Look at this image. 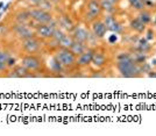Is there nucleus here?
<instances>
[{"instance_id":"obj_1","label":"nucleus","mask_w":156,"mask_h":136,"mask_svg":"<svg viewBox=\"0 0 156 136\" xmlns=\"http://www.w3.org/2000/svg\"><path fill=\"white\" fill-rule=\"evenodd\" d=\"M113 66L118 75L122 78H141L143 75L140 71V66L134 62L133 57L114 61Z\"/></svg>"},{"instance_id":"obj_2","label":"nucleus","mask_w":156,"mask_h":136,"mask_svg":"<svg viewBox=\"0 0 156 136\" xmlns=\"http://www.w3.org/2000/svg\"><path fill=\"white\" fill-rule=\"evenodd\" d=\"M21 64L23 65L28 71L39 75V77L42 76L41 72L44 71V66H46L42 57H40L35 54H26L21 58Z\"/></svg>"},{"instance_id":"obj_3","label":"nucleus","mask_w":156,"mask_h":136,"mask_svg":"<svg viewBox=\"0 0 156 136\" xmlns=\"http://www.w3.org/2000/svg\"><path fill=\"white\" fill-rule=\"evenodd\" d=\"M54 56L57 58V61L65 69H72V68L77 66V56L69 48L57 47L54 51Z\"/></svg>"},{"instance_id":"obj_4","label":"nucleus","mask_w":156,"mask_h":136,"mask_svg":"<svg viewBox=\"0 0 156 136\" xmlns=\"http://www.w3.org/2000/svg\"><path fill=\"white\" fill-rule=\"evenodd\" d=\"M103 20H104L108 32L114 33L117 35H125L126 34V26L118 19L117 14H106L103 18Z\"/></svg>"},{"instance_id":"obj_5","label":"nucleus","mask_w":156,"mask_h":136,"mask_svg":"<svg viewBox=\"0 0 156 136\" xmlns=\"http://www.w3.org/2000/svg\"><path fill=\"white\" fill-rule=\"evenodd\" d=\"M29 11L30 14V19L32 21H34L36 25H42V23H49L52 22L55 18H54V14L50 11H46V9H42L40 7H33Z\"/></svg>"},{"instance_id":"obj_6","label":"nucleus","mask_w":156,"mask_h":136,"mask_svg":"<svg viewBox=\"0 0 156 136\" xmlns=\"http://www.w3.org/2000/svg\"><path fill=\"white\" fill-rule=\"evenodd\" d=\"M103 9L99 4V0H89L86 4V9L84 13V19L87 23H91L94 20L99 19L103 15Z\"/></svg>"},{"instance_id":"obj_7","label":"nucleus","mask_w":156,"mask_h":136,"mask_svg":"<svg viewBox=\"0 0 156 136\" xmlns=\"http://www.w3.org/2000/svg\"><path fill=\"white\" fill-rule=\"evenodd\" d=\"M58 27L57 20L55 19L52 22L49 23H42V25H36L35 27V35L41 40H51L52 35L55 33V29Z\"/></svg>"},{"instance_id":"obj_8","label":"nucleus","mask_w":156,"mask_h":136,"mask_svg":"<svg viewBox=\"0 0 156 136\" xmlns=\"http://www.w3.org/2000/svg\"><path fill=\"white\" fill-rule=\"evenodd\" d=\"M42 45H43V40H41L37 36H33L21 41V48L26 54H37L41 51Z\"/></svg>"},{"instance_id":"obj_9","label":"nucleus","mask_w":156,"mask_h":136,"mask_svg":"<svg viewBox=\"0 0 156 136\" xmlns=\"http://www.w3.org/2000/svg\"><path fill=\"white\" fill-rule=\"evenodd\" d=\"M13 33L15 35V37H18L20 41H23L33 36H36L35 35V28H32L29 25H20V23H15L13 27Z\"/></svg>"},{"instance_id":"obj_10","label":"nucleus","mask_w":156,"mask_h":136,"mask_svg":"<svg viewBox=\"0 0 156 136\" xmlns=\"http://www.w3.org/2000/svg\"><path fill=\"white\" fill-rule=\"evenodd\" d=\"M6 77H8V78H32V77H39V75L28 71L23 65L20 64V65H15V66H13L12 69H9L6 73Z\"/></svg>"},{"instance_id":"obj_11","label":"nucleus","mask_w":156,"mask_h":136,"mask_svg":"<svg viewBox=\"0 0 156 136\" xmlns=\"http://www.w3.org/2000/svg\"><path fill=\"white\" fill-rule=\"evenodd\" d=\"M107 63H108V58H107V55H106L104 49L96 48L91 65H93V68H96L97 70H101V69H105L107 66Z\"/></svg>"},{"instance_id":"obj_12","label":"nucleus","mask_w":156,"mask_h":136,"mask_svg":"<svg viewBox=\"0 0 156 136\" xmlns=\"http://www.w3.org/2000/svg\"><path fill=\"white\" fill-rule=\"evenodd\" d=\"M94 51H96V47H89L83 54L77 56V66L79 69H85L91 65Z\"/></svg>"},{"instance_id":"obj_13","label":"nucleus","mask_w":156,"mask_h":136,"mask_svg":"<svg viewBox=\"0 0 156 136\" xmlns=\"http://www.w3.org/2000/svg\"><path fill=\"white\" fill-rule=\"evenodd\" d=\"M72 35V37L75 41H78V42H82V43H86L89 44V41H90V36H91V30L86 29L84 27L80 26H76L75 29L70 33ZM90 47V45H89Z\"/></svg>"},{"instance_id":"obj_14","label":"nucleus","mask_w":156,"mask_h":136,"mask_svg":"<svg viewBox=\"0 0 156 136\" xmlns=\"http://www.w3.org/2000/svg\"><path fill=\"white\" fill-rule=\"evenodd\" d=\"M107 32H108L107 27H106L104 20L101 19V18H99V19L94 20L93 22H91V33L98 40L104 39Z\"/></svg>"},{"instance_id":"obj_15","label":"nucleus","mask_w":156,"mask_h":136,"mask_svg":"<svg viewBox=\"0 0 156 136\" xmlns=\"http://www.w3.org/2000/svg\"><path fill=\"white\" fill-rule=\"evenodd\" d=\"M127 28L129 29L130 32L135 33V34L143 35V34H144V32H146V29H147V26H146L144 23H142V22L139 20V18L135 15V16H133V18L129 20Z\"/></svg>"},{"instance_id":"obj_16","label":"nucleus","mask_w":156,"mask_h":136,"mask_svg":"<svg viewBox=\"0 0 156 136\" xmlns=\"http://www.w3.org/2000/svg\"><path fill=\"white\" fill-rule=\"evenodd\" d=\"M14 22L20 23V25H30L32 19H30V14L28 9H21L19 12H16L14 15Z\"/></svg>"},{"instance_id":"obj_17","label":"nucleus","mask_w":156,"mask_h":136,"mask_svg":"<svg viewBox=\"0 0 156 136\" xmlns=\"http://www.w3.org/2000/svg\"><path fill=\"white\" fill-rule=\"evenodd\" d=\"M49 63H50V64H49L50 72H52L55 76H64V72H65L66 69H65L64 66L59 63L55 56H52L51 61H50Z\"/></svg>"},{"instance_id":"obj_18","label":"nucleus","mask_w":156,"mask_h":136,"mask_svg":"<svg viewBox=\"0 0 156 136\" xmlns=\"http://www.w3.org/2000/svg\"><path fill=\"white\" fill-rule=\"evenodd\" d=\"M136 16L142 23H144L146 26L148 27L151 25V21H153V18H154V13H153V11L144 8L142 11L136 12Z\"/></svg>"},{"instance_id":"obj_19","label":"nucleus","mask_w":156,"mask_h":136,"mask_svg":"<svg viewBox=\"0 0 156 136\" xmlns=\"http://www.w3.org/2000/svg\"><path fill=\"white\" fill-rule=\"evenodd\" d=\"M57 25L61 29H63L65 33H71L73 29H75V23L72 22V20L69 18V16H61L58 20H57Z\"/></svg>"},{"instance_id":"obj_20","label":"nucleus","mask_w":156,"mask_h":136,"mask_svg":"<svg viewBox=\"0 0 156 136\" xmlns=\"http://www.w3.org/2000/svg\"><path fill=\"white\" fill-rule=\"evenodd\" d=\"M99 4L101 6L103 12L106 14H118V7L117 5L112 4L110 0H99Z\"/></svg>"},{"instance_id":"obj_21","label":"nucleus","mask_w":156,"mask_h":136,"mask_svg":"<svg viewBox=\"0 0 156 136\" xmlns=\"http://www.w3.org/2000/svg\"><path fill=\"white\" fill-rule=\"evenodd\" d=\"M11 54L5 51V50H0V72H7L8 71V58H9Z\"/></svg>"},{"instance_id":"obj_22","label":"nucleus","mask_w":156,"mask_h":136,"mask_svg":"<svg viewBox=\"0 0 156 136\" xmlns=\"http://www.w3.org/2000/svg\"><path fill=\"white\" fill-rule=\"evenodd\" d=\"M87 48H89V44L82 43V42H78V41H75V42L72 43L71 47H70V50H71L76 56H79V55L83 54Z\"/></svg>"},{"instance_id":"obj_23","label":"nucleus","mask_w":156,"mask_h":136,"mask_svg":"<svg viewBox=\"0 0 156 136\" xmlns=\"http://www.w3.org/2000/svg\"><path fill=\"white\" fill-rule=\"evenodd\" d=\"M127 2H128V6L130 7V9L134 11L135 13L146 8L144 7V0H127Z\"/></svg>"},{"instance_id":"obj_24","label":"nucleus","mask_w":156,"mask_h":136,"mask_svg":"<svg viewBox=\"0 0 156 136\" xmlns=\"http://www.w3.org/2000/svg\"><path fill=\"white\" fill-rule=\"evenodd\" d=\"M73 42H75V40H73L71 34H70V33H65V35L62 37V40L59 41L58 47H62V48H69V49H70V47L72 45Z\"/></svg>"},{"instance_id":"obj_25","label":"nucleus","mask_w":156,"mask_h":136,"mask_svg":"<svg viewBox=\"0 0 156 136\" xmlns=\"http://www.w3.org/2000/svg\"><path fill=\"white\" fill-rule=\"evenodd\" d=\"M143 36L148 40L149 42H153L155 40V28H153L151 26H148L144 34H143Z\"/></svg>"},{"instance_id":"obj_26","label":"nucleus","mask_w":156,"mask_h":136,"mask_svg":"<svg viewBox=\"0 0 156 136\" xmlns=\"http://www.w3.org/2000/svg\"><path fill=\"white\" fill-rule=\"evenodd\" d=\"M139 66H140V71H141V73L143 75V77H146V76L153 70V68H151L150 63H148V61L142 63V64H140Z\"/></svg>"},{"instance_id":"obj_27","label":"nucleus","mask_w":156,"mask_h":136,"mask_svg":"<svg viewBox=\"0 0 156 136\" xmlns=\"http://www.w3.org/2000/svg\"><path fill=\"white\" fill-rule=\"evenodd\" d=\"M87 76L91 78H105V77H107V73L105 71H103V69H101V70H97V71L91 72V73L87 75Z\"/></svg>"},{"instance_id":"obj_28","label":"nucleus","mask_w":156,"mask_h":136,"mask_svg":"<svg viewBox=\"0 0 156 136\" xmlns=\"http://www.w3.org/2000/svg\"><path fill=\"white\" fill-rule=\"evenodd\" d=\"M144 7L147 8V9H150V11H153L154 8L156 7V4L154 0H144Z\"/></svg>"},{"instance_id":"obj_29","label":"nucleus","mask_w":156,"mask_h":136,"mask_svg":"<svg viewBox=\"0 0 156 136\" xmlns=\"http://www.w3.org/2000/svg\"><path fill=\"white\" fill-rule=\"evenodd\" d=\"M15 65H16V58L11 55V56H9V58H8V70H9V69H12V68L15 66Z\"/></svg>"},{"instance_id":"obj_30","label":"nucleus","mask_w":156,"mask_h":136,"mask_svg":"<svg viewBox=\"0 0 156 136\" xmlns=\"http://www.w3.org/2000/svg\"><path fill=\"white\" fill-rule=\"evenodd\" d=\"M118 36L117 34H114V33H112V35H110V37H108V43L111 44H115V42L118 41Z\"/></svg>"},{"instance_id":"obj_31","label":"nucleus","mask_w":156,"mask_h":136,"mask_svg":"<svg viewBox=\"0 0 156 136\" xmlns=\"http://www.w3.org/2000/svg\"><path fill=\"white\" fill-rule=\"evenodd\" d=\"M26 1H28L30 5H33V6H35V7H37L43 1V0H26Z\"/></svg>"},{"instance_id":"obj_32","label":"nucleus","mask_w":156,"mask_h":136,"mask_svg":"<svg viewBox=\"0 0 156 136\" xmlns=\"http://www.w3.org/2000/svg\"><path fill=\"white\" fill-rule=\"evenodd\" d=\"M149 63L151 65V68H153V70H156V57H151Z\"/></svg>"},{"instance_id":"obj_33","label":"nucleus","mask_w":156,"mask_h":136,"mask_svg":"<svg viewBox=\"0 0 156 136\" xmlns=\"http://www.w3.org/2000/svg\"><path fill=\"white\" fill-rule=\"evenodd\" d=\"M146 77L148 78H156V70H151V71L146 76Z\"/></svg>"},{"instance_id":"obj_34","label":"nucleus","mask_w":156,"mask_h":136,"mask_svg":"<svg viewBox=\"0 0 156 136\" xmlns=\"http://www.w3.org/2000/svg\"><path fill=\"white\" fill-rule=\"evenodd\" d=\"M150 26L153 27V28H156V14L154 15V18H153V21H151V25Z\"/></svg>"},{"instance_id":"obj_35","label":"nucleus","mask_w":156,"mask_h":136,"mask_svg":"<svg viewBox=\"0 0 156 136\" xmlns=\"http://www.w3.org/2000/svg\"><path fill=\"white\" fill-rule=\"evenodd\" d=\"M110 1L112 2V4H114V5L119 6V5H120V1H121V0H110Z\"/></svg>"},{"instance_id":"obj_36","label":"nucleus","mask_w":156,"mask_h":136,"mask_svg":"<svg viewBox=\"0 0 156 136\" xmlns=\"http://www.w3.org/2000/svg\"><path fill=\"white\" fill-rule=\"evenodd\" d=\"M9 6H11V4H7L6 6L4 7V12H6L7 9H8V8H9Z\"/></svg>"},{"instance_id":"obj_37","label":"nucleus","mask_w":156,"mask_h":136,"mask_svg":"<svg viewBox=\"0 0 156 136\" xmlns=\"http://www.w3.org/2000/svg\"><path fill=\"white\" fill-rule=\"evenodd\" d=\"M2 6H4V2H0V8H2Z\"/></svg>"},{"instance_id":"obj_38","label":"nucleus","mask_w":156,"mask_h":136,"mask_svg":"<svg viewBox=\"0 0 156 136\" xmlns=\"http://www.w3.org/2000/svg\"><path fill=\"white\" fill-rule=\"evenodd\" d=\"M154 52H155V55H156V47H154Z\"/></svg>"},{"instance_id":"obj_39","label":"nucleus","mask_w":156,"mask_h":136,"mask_svg":"<svg viewBox=\"0 0 156 136\" xmlns=\"http://www.w3.org/2000/svg\"><path fill=\"white\" fill-rule=\"evenodd\" d=\"M1 16H2V13H0V19H1Z\"/></svg>"}]
</instances>
